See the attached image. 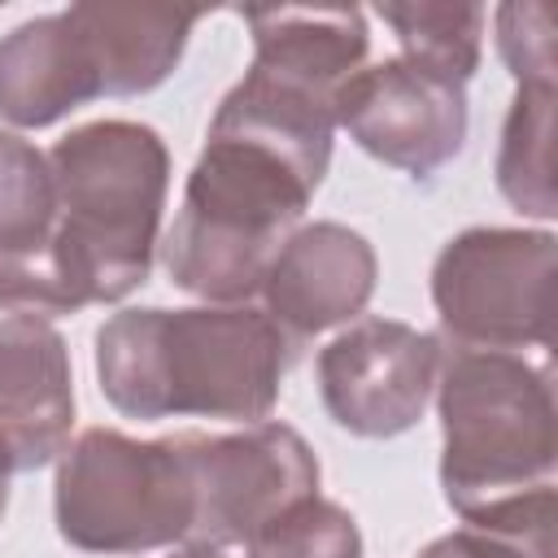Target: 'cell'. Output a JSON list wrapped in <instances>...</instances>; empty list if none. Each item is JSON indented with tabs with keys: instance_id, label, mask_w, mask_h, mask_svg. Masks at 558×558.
Instances as JSON below:
<instances>
[{
	"instance_id": "1",
	"label": "cell",
	"mask_w": 558,
	"mask_h": 558,
	"mask_svg": "<svg viewBox=\"0 0 558 558\" xmlns=\"http://www.w3.org/2000/svg\"><path fill=\"white\" fill-rule=\"evenodd\" d=\"M296 344L262 305H140L96 327L100 397L140 423L222 418L266 423Z\"/></svg>"
},
{
	"instance_id": "2",
	"label": "cell",
	"mask_w": 558,
	"mask_h": 558,
	"mask_svg": "<svg viewBox=\"0 0 558 558\" xmlns=\"http://www.w3.org/2000/svg\"><path fill=\"white\" fill-rule=\"evenodd\" d=\"M440 493L471 527L554 532L558 405L545 366L523 353L440 340Z\"/></svg>"
},
{
	"instance_id": "3",
	"label": "cell",
	"mask_w": 558,
	"mask_h": 558,
	"mask_svg": "<svg viewBox=\"0 0 558 558\" xmlns=\"http://www.w3.org/2000/svg\"><path fill=\"white\" fill-rule=\"evenodd\" d=\"M323 179V161L262 131L209 118L179 214L157 244L170 283L205 305H248Z\"/></svg>"
},
{
	"instance_id": "4",
	"label": "cell",
	"mask_w": 558,
	"mask_h": 558,
	"mask_svg": "<svg viewBox=\"0 0 558 558\" xmlns=\"http://www.w3.org/2000/svg\"><path fill=\"white\" fill-rule=\"evenodd\" d=\"M52 244L87 305L126 301L148 283L170 192V148L148 122L100 118L65 131L52 153Z\"/></svg>"
},
{
	"instance_id": "5",
	"label": "cell",
	"mask_w": 558,
	"mask_h": 558,
	"mask_svg": "<svg viewBox=\"0 0 558 558\" xmlns=\"http://www.w3.org/2000/svg\"><path fill=\"white\" fill-rule=\"evenodd\" d=\"M52 519L83 554H148L192 536L196 475L183 436L135 440L118 427H87L57 458Z\"/></svg>"
},
{
	"instance_id": "6",
	"label": "cell",
	"mask_w": 558,
	"mask_h": 558,
	"mask_svg": "<svg viewBox=\"0 0 558 558\" xmlns=\"http://www.w3.org/2000/svg\"><path fill=\"white\" fill-rule=\"evenodd\" d=\"M554 231L466 227L432 262V305L440 340L458 349L523 353L549 349L554 318Z\"/></svg>"
},
{
	"instance_id": "7",
	"label": "cell",
	"mask_w": 558,
	"mask_h": 558,
	"mask_svg": "<svg viewBox=\"0 0 558 558\" xmlns=\"http://www.w3.org/2000/svg\"><path fill=\"white\" fill-rule=\"evenodd\" d=\"M196 475V519L187 541L248 549L279 514L318 497V458L305 436L279 418L201 436L187 432Z\"/></svg>"
},
{
	"instance_id": "8",
	"label": "cell",
	"mask_w": 558,
	"mask_h": 558,
	"mask_svg": "<svg viewBox=\"0 0 558 558\" xmlns=\"http://www.w3.org/2000/svg\"><path fill=\"white\" fill-rule=\"evenodd\" d=\"M440 336L401 318H353L318 349L314 375L327 418L362 440H392L410 432L436 388Z\"/></svg>"
},
{
	"instance_id": "9",
	"label": "cell",
	"mask_w": 558,
	"mask_h": 558,
	"mask_svg": "<svg viewBox=\"0 0 558 558\" xmlns=\"http://www.w3.org/2000/svg\"><path fill=\"white\" fill-rule=\"evenodd\" d=\"M466 122V87L405 57L366 61L336 92V131L414 183H432L462 153Z\"/></svg>"
},
{
	"instance_id": "10",
	"label": "cell",
	"mask_w": 558,
	"mask_h": 558,
	"mask_svg": "<svg viewBox=\"0 0 558 558\" xmlns=\"http://www.w3.org/2000/svg\"><path fill=\"white\" fill-rule=\"evenodd\" d=\"M375 244L344 222L296 227L266 266L257 288L270 323L301 349L310 336L353 323L375 296Z\"/></svg>"
},
{
	"instance_id": "11",
	"label": "cell",
	"mask_w": 558,
	"mask_h": 558,
	"mask_svg": "<svg viewBox=\"0 0 558 558\" xmlns=\"http://www.w3.org/2000/svg\"><path fill=\"white\" fill-rule=\"evenodd\" d=\"M74 432V366L44 318H0V466L9 475L57 462Z\"/></svg>"
},
{
	"instance_id": "12",
	"label": "cell",
	"mask_w": 558,
	"mask_h": 558,
	"mask_svg": "<svg viewBox=\"0 0 558 558\" xmlns=\"http://www.w3.org/2000/svg\"><path fill=\"white\" fill-rule=\"evenodd\" d=\"M92 100H100V78L70 9L0 35V118L13 131L52 126Z\"/></svg>"
},
{
	"instance_id": "13",
	"label": "cell",
	"mask_w": 558,
	"mask_h": 558,
	"mask_svg": "<svg viewBox=\"0 0 558 558\" xmlns=\"http://www.w3.org/2000/svg\"><path fill=\"white\" fill-rule=\"evenodd\" d=\"M70 17L92 52L100 96H144L161 87L201 22L196 9L170 4H70Z\"/></svg>"
},
{
	"instance_id": "14",
	"label": "cell",
	"mask_w": 558,
	"mask_h": 558,
	"mask_svg": "<svg viewBox=\"0 0 558 558\" xmlns=\"http://www.w3.org/2000/svg\"><path fill=\"white\" fill-rule=\"evenodd\" d=\"M244 26L253 35L248 65L283 74L327 96H336L366 65L371 52L362 9H248Z\"/></svg>"
},
{
	"instance_id": "15",
	"label": "cell",
	"mask_w": 558,
	"mask_h": 558,
	"mask_svg": "<svg viewBox=\"0 0 558 558\" xmlns=\"http://www.w3.org/2000/svg\"><path fill=\"white\" fill-rule=\"evenodd\" d=\"M497 192L527 218L554 222V83H519L497 144Z\"/></svg>"
},
{
	"instance_id": "16",
	"label": "cell",
	"mask_w": 558,
	"mask_h": 558,
	"mask_svg": "<svg viewBox=\"0 0 558 558\" xmlns=\"http://www.w3.org/2000/svg\"><path fill=\"white\" fill-rule=\"evenodd\" d=\"M375 17L392 31L405 61L440 78H453L462 87L475 78L484 57V22H488L484 4L410 0V4H379Z\"/></svg>"
},
{
	"instance_id": "17",
	"label": "cell",
	"mask_w": 558,
	"mask_h": 558,
	"mask_svg": "<svg viewBox=\"0 0 558 558\" xmlns=\"http://www.w3.org/2000/svg\"><path fill=\"white\" fill-rule=\"evenodd\" d=\"M52 166L22 131L0 126V248L39 240L52 227Z\"/></svg>"
},
{
	"instance_id": "18",
	"label": "cell",
	"mask_w": 558,
	"mask_h": 558,
	"mask_svg": "<svg viewBox=\"0 0 558 558\" xmlns=\"http://www.w3.org/2000/svg\"><path fill=\"white\" fill-rule=\"evenodd\" d=\"M244 558H362V532L340 501L310 497L279 514Z\"/></svg>"
},
{
	"instance_id": "19",
	"label": "cell",
	"mask_w": 558,
	"mask_h": 558,
	"mask_svg": "<svg viewBox=\"0 0 558 558\" xmlns=\"http://www.w3.org/2000/svg\"><path fill=\"white\" fill-rule=\"evenodd\" d=\"M497 57L519 83H554V13L541 0L493 9Z\"/></svg>"
},
{
	"instance_id": "20",
	"label": "cell",
	"mask_w": 558,
	"mask_h": 558,
	"mask_svg": "<svg viewBox=\"0 0 558 558\" xmlns=\"http://www.w3.org/2000/svg\"><path fill=\"white\" fill-rule=\"evenodd\" d=\"M418 558H554V532H497L462 523L436 536Z\"/></svg>"
},
{
	"instance_id": "21",
	"label": "cell",
	"mask_w": 558,
	"mask_h": 558,
	"mask_svg": "<svg viewBox=\"0 0 558 558\" xmlns=\"http://www.w3.org/2000/svg\"><path fill=\"white\" fill-rule=\"evenodd\" d=\"M166 558H244V549H231V545H209V541H183V545H174Z\"/></svg>"
},
{
	"instance_id": "22",
	"label": "cell",
	"mask_w": 558,
	"mask_h": 558,
	"mask_svg": "<svg viewBox=\"0 0 558 558\" xmlns=\"http://www.w3.org/2000/svg\"><path fill=\"white\" fill-rule=\"evenodd\" d=\"M4 506H9V471L0 466V519H4Z\"/></svg>"
}]
</instances>
